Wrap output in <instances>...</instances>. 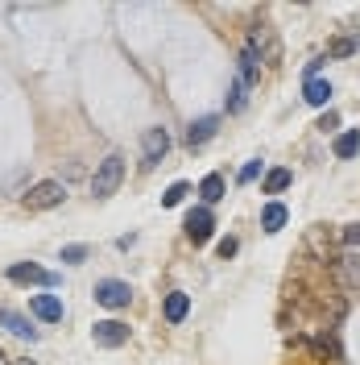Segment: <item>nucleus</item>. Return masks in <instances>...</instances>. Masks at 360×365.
Listing matches in <instances>:
<instances>
[{"mask_svg": "<svg viewBox=\"0 0 360 365\" xmlns=\"http://www.w3.org/2000/svg\"><path fill=\"white\" fill-rule=\"evenodd\" d=\"M120 179H125V158H120V154H108V158L95 166V175H91V195H95V200L116 195Z\"/></svg>", "mask_w": 360, "mask_h": 365, "instance_id": "obj_1", "label": "nucleus"}, {"mask_svg": "<svg viewBox=\"0 0 360 365\" xmlns=\"http://www.w3.org/2000/svg\"><path fill=\"white\" fill-rule=\"evenodd\" d=\"M63 200H67V187L54 182V179H46V182H38V187H29L25 207H29V212H46V207H58Z\"/></svg>", "mask_w": 360, "mask_h": 365, "instance_id": "obj_2", "label": "nucleus"}, {"mask_svg": "<svg viewBox=\"0 0 360 365\" xmlns=\"http://www.w3.org/2000/svg\"><path fill=\"white\" fill-rule=\"evenodd\" d=\"M129 299H133V287L120 282V278H104V282H95V303H100V307L120 312V307H129Z\"/></svg>", "mask_w": 360, "mask_h": 365, "instance_id": "obj_3", "label": "nucleus"}, {"mask_svg": "<svg viewBox=\"0 0 360 365\" xmlns=\"http://www.w3.org/2000/svg\"><path fill=\"white\" fill-rule=\"evenodd\" d=\"M166 154H170V133L166 129H145V137H141V166L154 170Z\"/></svg>", "mask_w": 360, "mask_h": 365, "instance_id": "obj_4", "label": "nucleus"}, {"mask_svg": "<svg viewBox=\"0 0 360 365\" xmlns=\"http://www.w3.org/2000/svg\"><path fill=\"white\" fill-rule=\"evenodd\" d=\"M9 282H21V287H58L63 278L58 274H46L33 262H17V266H9Z\"/></svg>", "mask_w": 360, "mask_h": 365, "instance_id": "obj_5", "label": "nucleus"}, {"mask_svg": "<svg viewBox=\"0 0 360 365\" xmlns=\"http://www.w3.org/2000/svg\"><path fill=\"white\" fill-rule=\"evenodd\" d=\"M91 336L100 349H120V344H129V324H120V319H100L95 328H91Z\"/></svg>", "mask_w": 360, "mask_h": 365, "instance_id": "obj_6", "label": "nucleus"}, {"mask_svg": "<svg viewBox=\"0 0 360 365\" xmlns=\"http://www.w3.org/2000/svg\"><path fill=\"white\" fill-rule=\"evenodd\" d=\"M211 228H216L211 207H191V212H186V237H191L195 245H207V241H211Z\"/></svg>", "mask_w": 360, "mask_h": 365, "instance_id": "obj_7", "label": "nucleus"}, {"mask_svg": "<svg viewBox=\"0 0 360 365\" xmlns=\"http://www.w3.org/2000/svg\"><path fill=\"white\" fill-rule=\"evenodd\" d=\"M216 129H220V116H199V120L186 129V145H191V150H203V145L216 137Z\"/></svg>", "mask_w": 360, "mask_h": 365, "instance_id": "obj_8", "label": "nucleus"}, {"mask_svg": "<svg viewBox=\"0 0 360 365\" xmlns=\"http://www.w3.org/2000/svg\"><path fill=\"white\" fill-rule=\"evenodd\" d=\"M29 312H33L38 319H46V324H58V319H63V299L33 295V299H29Z\"/></svg>", "mask_w": 360, "mask_h": 365, "instance_id": "obj_9", "label": "nucleus"}, {"mask_svg": "<svg viewBox=\"0 0 360 365\" xmlns=\"http://www.w3.org/2000/svg\"><path fill=\"white\" fill-rule=\"evenodd\" d=\"M0 328H9L13 336H29V341H38V328H33L25 316H17L13 307H0Z\"/></svg>", "mask_w": 360, "mask_h": 365, "instance_id": "obj_10", "label": "nucleus"}, {"mask_svg": "<svg viewBox=\"0 0 360 365\" xmlns=\"http://www.w3.org/2000/svg\"><path fill=\"white\" fill-rule=\"evenodd\" d=\"M199 195H203V207L220 204V200H224V175H207V179L199 182Z\"/></svg>", "mask_w": 360, "mask_h": 365, "instance_id": "obj_11", "label": "nucleus"}, {"mask_svg": "<svg viewBox=\"0 0 360 365\" xmlns=\"http://www.w3.org/2000/svg\"><path fill=\"white\" fill-rule=\"evenodd\" d=\"M360 50V29H352L348 38H336V42L327 46V58H352Z\"/></svg>", "mask_w": 360, "mask_h": 365, "instance_id": "obj_12", "label": "nucleus"}, {"mask_svg": "<svg viewBox=\"0 0 360 365\" xmlns=\"http://www.w3.org/2000/svg\"><path fill=\"white\" fill-rule=\"evenodd\" d=\"M186 312H191V299L182 295V291H170V295H166V319H170V324H182Z\"/></svg>", "mask_w": 360, "mask_h": 365, "instance_id": "obj_13", "label": "nucleus"}, {"mask_svg": "<svg viewBox=\"0 0 360 365\" xmlns=\"http://www.w3.org/2000/svg\"><path fill=\"white\" fill-rule=\"evenodd\" d=\"M302 100L315 104V108H323V104L332 100V83H327V79H311V83L302 88Z\"/></svg>", "mask_w": 360, "mask_h": 365, "instance_id": "obj_14", "label": "nucleus"}, {"mask_svg": "<svg viewBox=\"0 0 360 365\" xmlns=\"http://www.w3.org/2000/svg\"><path fill=\"white\" fill-rule=\"evenodd\" d=\"M290 182H294V175L286 170V166H273L270 175H265V187H261V191H265V195H282Z\"/></svg>", "mask_w": 360, "mask_h": 365, "instance_id": "obj_15", "label": "nucleus"}, {"mask_svg": "<svg viewBox=\"0 0 360 365\" xmlns=\"http://www.w3.org/2000/svg\"><path fill=\"white\" fill-rule=\"evenodd\" d=\"M360 150V129H348V133L336 137V158H356Z\"/></svg>", "mask_w": 360, "mask_h": 365, "instance_id": "obj_16", "label": "nucleus"}, {"mask_svg": "<svg viewBox=\"0 0 360 365\" xmlns=\"http://www.w3.org/2000/svg\"><path fill=\"white\" fill-rule=\"evenodd\" d=\"M286 216H290V212H286L282 204H265V212H261V225H265V232H277V228L286 225Z\"/></svg>", "mask_w": 360, "mask_h": 365, "instance_id": "obj_17", "label": "nucleus"}, {"mask_svg": "<svg viewBox=\"0 0 360 365\" xmlns=\"http://www.w3.org/2000/svg\"><path fill=\"white\" fill-rule=\"evenodd\" d=\"M339 270L348 278V287H360V253H344L339 257Z\"/></svg>", "mask_w": 360, "mask_h": 365, "instance_id": "obj_18", "label": "nucleus"}, {"mask_svg": "<svg viewBox=\"0 0 360 365\" xmlns=\"http://www.w3.org/2000/svg\"><path fill=\"white\" fill-rule=\"evenodd\" d=\"M186 191H191L186 182H174V187H170V191L162 195V207H179V204H182V195H186Z\"/></svg>", "mask_w": 360, "mask_h": 365, "instance_id": "obj_19", "label": "nucleus"}, {"mask_svg": "<svg viewBox=\"0 0 360 365\" xmlns=\"http://www.w3.org/2000/svg\"><path fill=\"white\" fill-rule=\"evenodd\" d=\"M83 257H88V245H67V250H63V262H70V266L83 262Z\"/></svg>", "mask_w": 360, "mask_h": 365, "instance_id": "obj_20", "label": "nucleus"}, {"mask_svg": "<svg viewBox=\"0 0 360 365\" xmlns=\"http://www.w3.org/2000/svg\"><path fill=\"white\" fill-rule=\"evenodd\" d=\"M344 245L360 250V225H344Z\"/></svg>", "mask_w": 360, "mask_h": 365, "instance_id": "obj_21", "label": "nucleus"}, {"mask_svg": "<svg viewBox=\"0 0 360 365\" xmlns=\"http://www.w3.org/2000/svg\"><path fill=\"white\" fill-rule=\"evenodd\" d=\"M336 125H339V113H323V116H319V125H315V129H323V133H332Z\"/></svg>", "mask_w": 360, "mask_h": 365, "instance_id": "obj_22", "label": "nucleus"}, {"mask_svg": "<svg viewBox=\"0 0 360 365\" xmlns=\"http://www.w3.org/2000/svg\"><path fill=\"white\" fill-rule=\"evenodd\" d=\"M257 175H261V162H245L240 166V182H253Z\"/></svg>", "mask_w": 360, "mask_h": 365, "instance_id": "obj_23", "label": "nucleus"}, {"mask_svg": "<svg viewBox=\"0 0 360 365\" xmlns=\"http://www.w3.org/2000/svg\"><path fill=\"white\" fill-rule=\"evenodd\" d=\"M236 250H240V245H236V237H224V241H220V257H232Z\"/></svg>", "mask_w": 360, "mask_h": 365, "instance_id": "obj_24", "label": "nucleus"}, {"mask_svg": "<svg viewBox=\"0 0 360 365\" xmlns=\"http://www.w3.org/2000/svg\"><path fill=\"white\" fill-rule=\"evenodd\" d=\"M17 365H33V361H29V357H21V361H17Z\"/></svg>", "mask_w": 360, "mask_h": 365, "instance_id": "obj_25", "label": "nucleus"}, {"mask_svg": "<svg viewBox=\"0 0 360 365\" xmlns=\"http://www.w3.org/2000/svg\"><path fill=\"white\" fill-rule=\"evenodd\" d=\"M0 365H4V349H0Z\"/></svg>", "mask_w": 360, "mask_h": 365, "instance_id": "obj_26", "label": "nucleus"}]
</instances>
